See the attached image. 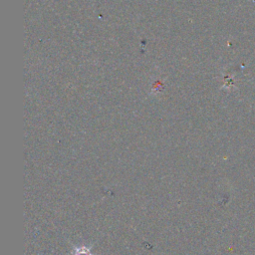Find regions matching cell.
<instances>
[{"label":"cell","instance_id":"1","mask_svg":"<svg viewBox=\"0 0 255 255\" xmlns=\"http://www.w3.org/2000/svg\"><path fill=\"white\" fill-rule=\"evenodd\" d=\"M92 247H93V245H90V246H86V245L76 246V245H73L72 254L73 255H94L92 253Z\"/></svg>","mask_w":255,"mask_h":255}]
</instances>
